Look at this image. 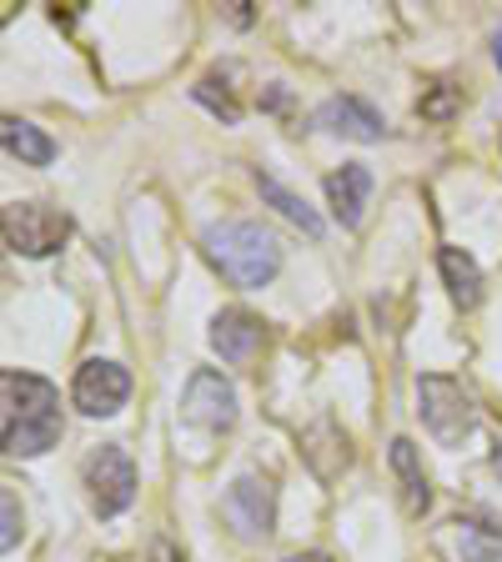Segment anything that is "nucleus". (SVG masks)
I'll return each mask as SVG.
<instances>
[{
  "mask_svg": "<svg viewBox=\"0 0 502 562\" xmlns=\"http://www.w3.org/2000/svg\"><path fill=\"white\" fill-rule=\"evenodd\" d=\"M201 251L232 286L257 292L281 271V241L261 222H211L201 232Z\"/></svg>",
  "mask_w": 502,
  "mask_h": 562,
  "instance_id": "obj_2",
  "label": "nucleus"
},
{
  "mask_svg": "<svg viewBox=\"0 0 502 562\" xmlns=\"http://www.w3.org/2000/svg\"><path fill=\"white\" fill-rule=\"evenodd\" d=\"M287 562H332L327 552H297V558H287Z\"/></svg>",
  "mask_w": 502,
  "mask_h": 562,
  "instance_id": "obj_22",
  "label": "nucleus"
},
{
  "mask_svg": "<svg viewBox=\"0 0 502 562\" xmlns=\"http://www.w3.org/2000/svg\"><path fill=\"white\" fill-rule=\"evenodd\" d=\"M257 191H261V201H271V206L281 211V216H287V222L292 226H302L306 236H322V216H316L312 206H306L302 196H297V191H287L277 181V176H267V171H257Z\"/></svg>",
  "mask_w": 502,
  "mask_h": 562,
  "instance_id": "obj_17",
  "label": "nucleus"
},
{
  "mask_svg": "<svg viewBox=\"0 0 502 562\" xmlns=\"http://www.w3.org/2000/svg\"><path fill=\"white\" fill-rule=\"evenodd\" d=\"M453 548L462 552V562H502V527L482 517H457Z\"/></svg>",
  "mask_w": 502,
  "mask_h": 562,
  "instance_id": "obj_15",
  "label": "nucleus"
},
{
  "mask_svg": "<svg viewBox=\"0 0 502 562\" xmlns=\"http://www.w3.org/2000/svg\"><path fill=\"white\" fill-rule=\"evenodd\" d=\"M226 522L236 527V538L246 542H261L277 522V497H271V482L257 477V472H242V477L226 487V503H222Z\"/></svg>",
  "mask_w": 502,
  "mask_h": 562,
  "instance_id": "obj_7",
  "label": "nucleus"
},
{
  "mask_svg": "<svg viewBox=\"0 0 502 562\" xmlns=\"http://www.w3.org/2000/svg\"><path fill=\"white\" fill-rule=\"evenodd\" d=\"M316 126L332 131V136H347V140H382V131H387L382 116H377L362 95H332V101H322Z\"/></svg>",
  "mask_w": 502,
  "mask_h": 562,
  "instance_id": "obj_10",
  "label": "nucleus"
},
{
  "mask_svg": "<svg viewBox=\"0 0 502 562\" xmlns=\"http://www.w3.org/2000/svg\"><path fill=\"white\" fill-rule=\"evenodd\" d=\"M261 337H267L261 322L252 312H242V306H226V312H216V322H211V351L232 367L252 362L257 347H261Z\"/></svg>",
  "mask_w": 502,
  "mask_h": 562,
  "instance_id": "obj_9",
  "label": "nucleus"
},
{
  "mask_svg": "<svg viewBox=\"0 0 502 562\" xmlns=\"http://www.w3.org/2000/svg\"><path fill=\"white\" fill-rule=\"evenodd\" d=\"M327 201H332V216H337L342 226H362L367 201H372V171H367L362 161H347L342 171H332Z\"/></svg>",
  "mask_w": 502,
  "mask_h": 562,
  "instance_id": "obj_11",
  "label": "nucleus"
},
{
  "mask_svg": "<svg viewBox=\"0 0 502 562\" xmlns=\"http://www.w3.org/2000/svg\"><path fill=\"white\" fill-rule=\"evenodd\" d=\"M437 267H443V281H447V292H453V302L462 306V312H472V306L482 302L478 261H472L462 246H443V251H437Z\"/></svg>",
  "mask_w": 502,
  "mask_h": 562,
  "instance_id": "obj_12",
  "label": "nucleus"
},
{
  "mask_svg": "<svg viewBox=\"0 0 502 562\" xmlns=\"http://www.w3.org/2000/svg\"><path fill=\"white\" fill-rule=\"evenodd\" d=\"M492 56H498V66H502V35H498V41H492Z\"/></svg>",
  "mask_w": 502,
  "mask_h": 562,
  "instance_id": "obj_24",
  "label": "nucleus"
},
{
  "mask_svg": "<svg viewBox=\"0 0 502 562\" xmlns=\"http://www.w3.org/2000/svg\"><path fill=\"white\" fill-rule=\"evenodd\" d=\"M392 472H398V482H402L408 513H412V517H422L427 507H433V492H427V472H422L417 447H412L408 437H398V442H392Z\"/></svg>",
  "mask_w": 502,
  "mask_h": 562,
  "instance_id": "obj_16",
  "label": "nucleus"
},
{
  "mask_svg": "<svg viewBox=\"0 0 502 562\" xmlns=\"http://www.w3.org/2000/svg\"><path fill=\"white\" fill-rule=\"evenodd\" d=\"M417 402H422V422H427V432L437 437V442H462V437L478 427V407H472V397L462 392V382H453V376H417Z\"/></svg>",
  "mask_w": 502,
  "mask_h": 562,
  "instance_id": "obj_4",
  "label": "nucleus"
},
{
  "mask_svg": "<svg viewBox=\"0 0 502 562\" xmlns=\"http://www.w3.org/2000/svg\"><path fill=\"white\" fill-rule=\"evenodd\" d=\"M81 477H86V487H91V503L101 517L126 513L131 497H136V462H131V452L116 442L96 447V452L86 457Z\"/></svg>",
  "mask_w": 502,
  "mask_h": 562,
  "instance_id": "obj_5",
  "label": "nucleus"
},
{
  "mask_svg": "<svg viewBox=\"0 0 502 562\" xmlns=\"http://www.w3.org/2000/svg\"><path fill=\"white\" fill-rule=\"evenodd\" d=\"M0 513H5V532H0V548L11 552V548H15V538H21V513H15V492H5V497H0Z\"/></svg>",
  "mask_w": 502,
  "mask_h": 562,
  "instance_id": "obj_20",
  "label": "nucleus"
},
{
  "mask_svg": "<svg viewBox=\"0 0 502 562\" xmlns=\"http://www.w3.org/2000/svg\"><path fill=\"white\" fill-rule=\"evenodd\" d=\"M181 407H187V417L197 422V427H207V432H232L236 427V386L226 382L222 372L201 367V372H191Z\"/></svg>",
  "mask_w": 502,
  "mask_h": 562,
  "instance_id": "obj_8",
  "label": "nucleus"
},
{
  "mask_svg": "<svg viewBox=\"0 0 502 562\" xmlns=\"http://www.w3.org/2000/svg\"><path fill=\"white\" fill-rule=\"evenodd\" d=\"M197 101H207L222 121H236V116H242V105H236L226 91H216V81H201V86H197Z\"/></svg>",
  "mask_w": 502,
  "mask_h": 562,
  "instance_id": "obj_19",
  "label": "nucleus"
},
{
  "mask_svg": "<svg viewBox=\"0 0 502 562\" xmlns=\"http://www.w3.org/2000/svg\"><path fill=\"white\" fill-rule=\"evenodd\" d=\"M126 397H131V372L121 362H105V357H91L70 382V402L86 417H116L126 407Z\"/></svg>",
  "mask_w": 502,
  "mask_h": 562,
  "instance_id": "obj_6",
  "label": "nucleus"
},
{
  "mask_svg": "<svg viewBox=\"0 0 502 562\" xmlns=\"http://www.w3.org/2000/svg\"><path fill=\"white\" fill-rule=\"evenodd\" d=\"M0 140H5V151H11L15 161H25V166H51L56 161V140H51L41 126L21 121V116L0 121Z\"/></svg>",
  "mask_w": 502,
  "mask_h": 562,
  "instance_id": "obj_13",
  "label": "nucleus"
},
{
  "mask_svg": "<svg viewBox=\"0 0 502 562\" xmlns=\"http://www.w3.org/2000/svg\"><path fill=\"white\" fill-rule=\"evenodd\" d=\"M457 105H462V95H457V86H447V81H437L433 91L417 101V111H422V121H453L457 116Z\"/></svg>",
  "mask_w": 502,
  "mask_h": 562,
  "instance_id": "obj_18",
  "label": "nucleus"
},
{
  "mask_svg": "<svg viewBox=\"0 0 502 562\" xmlns=\"http://www.w3.org/2000/svg\"><path fill=\"white\" fill-rule=\"evenodd\" d=\"M152 562H187V558H181V552H176L166 538H156V542H152Z\"/></svg>",
  "mask_w": 502,
  "mask_h": 562,
  "instance_id": "obj_21",
  "label": "nucleus"
},
{
  "mask_svg": "<svg viewBox=\"0 0 502 562\" xmlns=\"http://www.w3.org/2000/svg\"><path fill=\"white\" fill-rule=\"evenodd\" d=\"M0 232L15 257H56L70 236V216L56 206H41V201H11L0 216Z\"/></svg>",
  "mask_w": 502,
  "mask_h": 562,
  "instance_id": "obj_3",
  "label": "nucleus"
},
{
  "mask_svg": "<svg viewBox=\"0 0 502 562\" xmlns=\"http://www.w3.org/2000/svg\"><path fill=\"white\" fill-rule=\"evenodd\" d=\"M0 442L11 457H41L60 442V392L46 376L0 372Z\"/></svg>",
  "mask_w": 502,
  "mask_h": 562,
  "instance_id": "obj_1",
  "label": "nucleus"
},
{
  "mask_svg": "<svg viewBox=\"0 0 502 562\" xmlns=\"http://www.w3.org/2000/svg\"><path fill=\"white\" fill-rule=\"evenodd\" d=\"M492 468H498V477H502V437L492 442Z\"/></svg>",
  "mask_w": 502,
  "mask_h": 562,
  "instance_id": "obj_23",
  "label": "nucleus"
},
{
  "mask_svg": "<svg viewBox=\"0 0 502 562\" xmlns=\"http://www.w3.org/2000/svg\"><path fill=\"white\" fill-rule=\"evenodd\" d=\"M302 447H306V457H312L316 477H337L342 462H352V442L337 422H316L312 432L302 437Z\"/></svg>",
  "mask_w": 502,
  "mask_h": 562,
  "instance_id": "obj_14",
  "label": "nucleus"
}]
</instances>
